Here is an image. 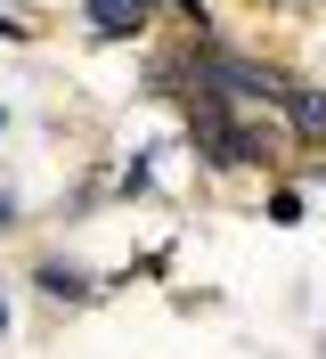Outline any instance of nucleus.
<instances>
[{
	"label": "nucleus",
	"mask_w": 326,
	"mask_h": 359,
	"mask_svg": "<svg viewBox=\"0 0 326 359\" xmlns=\"http://www.w3.org/2000/svg\"><path fill=\"white\" fill-rule=\"evenodd\" d=\"M278 107L302 139H326V90H302V82H278Z\"/></svg>",
	"instance_id": "obj_1"
},
{
	"label": "nucleus",
	"mask_w": 326,
	"mask_h": 359,
	"mask_svg": "<svg viewBox=\"0 0 326 359\" xmlns=\"http://www.w3.org/2000/svg\"><path fill=\"white\" fill-rule=\"evenodd\" d=\"M90 25L98 33H139L147 25V0H90Z\"/></svg>",
	"instance_id": "obj_2"
},
{
	"label": "nucleus",
	"mask_w": 326,
	"mask_h": 359,
	"mask_svg": "<svg viewBox=\"0 0 326 359\" xmlns=\"http://www.w3.org/2000/svg\"><path fill=\"white\" fill-rule=\"evenodd\" d=\"M0 41H25V25H17V17H8V8H0Z\"/></svg>",
	"instance_id": "obj_3"
},
{
	"label": "nucleus",
	"mask_w": 326,
	"mask_h": 359,
	"mask_svg": "<svg viewBox=\"0 0 326 359\" xmlns=\"http://www.w3.org/2000/svg\"><path fill=\"white\" fill-rule=\"evenodd\" d=\"M0 131H8V107H0Z\"/></svg>",
	"instance_id": "obj_4"
},
{
	"label": "nucleus",
	"mask_w": 326,
	"mask_h": 359,
	"mask_svg": "<svg viewBox=\"0 0 326 359\" xmlns=\"http://www.w3.org/2000/svg\"><path fill=\"white\" fill-rule=\"evenodd\" d=\"M0 229H8V204H0Z\"/></svg>",
	"instance_id": "obj_5"
},
{
	"label": "nucleus",
	"mask_w": 326,
	"mask_h": 359,
	"mask_svg": "<svg viewBox=\"0 0 326 359\" xmlns=\"http://www.w3.org/2000/svg\"><path fill=\"white\" fill-rule=\"evenodd\" d=\"M179 8H188V17H196V0H179Z\"/></svg>",
	"instance_id": "obj_6"
},
{
	"label": "nucleus",
	"mask_w": 326,
	"mask_h": 359,
	"mask_svg": "<svg viewBox=\"0 0 326 359\" xmlns=\"http://www.w3.org/2000/svg\"><path fill=\"white\" fill-rule=\"evenodd\" d=\"M0 327H8V311H0Z\"/></svg>",
	"instance_id": "obj_7"
},
{
	"label": "nucleus",
	"mask_w": 326,
	"mask_h": 359,
	"mask_svg": "<svg viewBox=\"0 0 326 359\" xmlns=\"http://www.w3.org/2000/svg\"><path fill=\"white\" fill-rule=\"evenodd\" d=\"M147 8H155V0H147Z\"/></svg>",
	"instance_id": "obj_8"
}]
</instances>
